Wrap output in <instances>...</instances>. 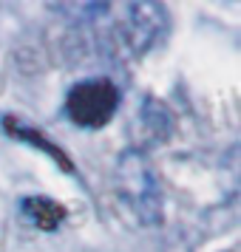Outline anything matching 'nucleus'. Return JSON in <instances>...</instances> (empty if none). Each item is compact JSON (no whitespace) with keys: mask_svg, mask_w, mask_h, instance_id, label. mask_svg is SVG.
I'll list each match as a JSON object with an SVG mask.
<instances>
[{"mask_svg":"<svg viewBox=\"0 0 241 252\" xmlns=\"http://www.w3.org/2000/svg\"><path fill=\"white\" fill-rule=\"evenodd\" d=\"M20 210L43 232H54L66 221V216H69L66 207L60 204V201H54V198H48V195H26L23 201H20Z\"/></svg>","mask_w":241,"mask_h":252,"instance_id":"20e7f679","label":"nucleus"},{"mask_svg":"<svg viewBox=\"0 0 241 252\" xmlns=\"http://www.w3.org/2000/svg\"><path fill=\"white\" fill-rule=\"evenodd\" d=\"M128 170H119V176H122V182H125V193L131 195V204L137 207L139 213L145 216V221H156V187H153V176H150V170L142 164V159L139 156H134V159H125Z\"/></svg>","mask_w":241,"mask_h":252,"instance_id":"f03ea898","label":"nucleus"},{"mask_svg":"<svg viewBox=\"0 0 241 252\" xmlns=\"http://www.w3.org/2000/svg\"><path fill=\"white\" fill-rule=\"evenodd\" d=\"M3 130L9 133L12 139H17V142H26V145H32V148H37L40 153H46L48 159L54 161V164H60L63 170L69 173V176H74L77 173V167H74V161L69 159V153L60 148V145H54L51 139L40 130V127L34 125H29V122H23L20 116H12V114H6L3 116Z\"/></svg>","mask_w":241,"mask_h":252,"instance_id":"7ed1b4c3","label":"nucleus"},{"mask_svg":"<svg viewBox=\"0 0 241 252\" xmlns=\"http://www.w3.org/2000/svg\"><path fill=\"white\" fill-rule=\"evenodd\" d=\"M119 105V91L111 80L105 77H94V80H82L66 96V114L74 125L88 127V130H100L105 127L116 114Z\"/></svg>","mask_w":241,"mask_h":252,"instance_id":"f257e3e1","label":"nucleus"}]
</instances>
